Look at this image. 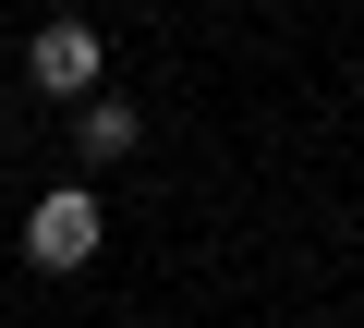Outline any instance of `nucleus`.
Listing matches in <instances>:
<instances>
[{
  "mask_svg": "<svg viewBox=\"0 0 364 328\" xmlns=\"http://www.w3.org/2000/svg\"><path fill=\"white\" fill-rule=\"evenodd\" d=\"M73 146H85V158H134V146H146V110H134V97H85V110H73Z\"/></svg>",
  "mask_w": 364,
  "mask_h": 328,
  "instance_id": "obj_3",
  "label": "nucleus"
},
{
  "mask_svg": "<svg viewBox=\"0 0 364 328\" xmlns=\"http://www.w3.org/2000/svg\"><path fill=\"white\" fill-rule=\"evenodd\" d=\"M97 231H109V219H97V183H61V195H37L25 255H37V268H85V255H97Z\"/></svg>",
  "mask_w": 364,
  "mask_h": 328,
  "instance_id": "obj_1",
  "label": "nucleus"
},
{
  "mask_svg": "<svg viewBox=\"0 0 364 328\" xmlns=\"http://www.w3.org/2000/svg\"><path fill=\"white\" fill-rule=\"evenodd\" d=\"M25 73H37L49 97H97V25H85V13H49V25L25 37Z\"/></svg>",
  "mask_w": 364,
  "mask_h": 328,
  "instance_id": "obj_2",
  "label": "nucleus"
}]
</instances>
